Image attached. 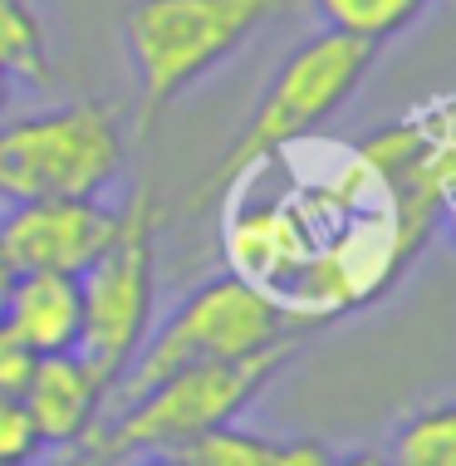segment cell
<instances>
[{"label": "cell", "instance_id": "6", "mask_svg": "<svg viewBox=\"0 0 456 466\" xmlns=\"http://www.w3.org/2000/svg\"><path fill=\"white\" fill-rule=\"evenodd\" d=\"M157 236H162V211L157 197L143 187L123 207L108 250L79 275L84 329L74 354L94 363L108 378V388L128 373L147 329L157 324Z\"/></svg>", "mask_w": 456, "mask_h": 466}, {"label": "cell", "instance_id": "4", "mask_svg": "<svg viewBox=\"0 0 456 466\" xmlns=\"http://www.w3.org/2000/svg\"><path fill=\"white\" fill-rule=\"evenodd\" d=\"M123 113L104 98H79L0 123V201L104 197L123 177Z\"/></svg>", "mask_w": 456, "mask_h": 466}, {"label": "cell", "instance_id": "7", "mask_svg": "<svg viewBox=\"0 0 456 466\" xmlns=\"http://www.w3.org/2000/svg\"><path fill=\"white\" fill-rule=\"evenodd\" d=\"M123 207H108L104 197H40L10 201L0 217L15 270H49V275H84L108 250L118 231Z\"/></svg>", "mask_w": 456, "mask_h": 466}, {"label": "cell", "instance_id": "12", "mask_svg": "<svg viewBox=\"0 0 456 466\" xmlns=\"http://www.w3.org/2000/svg\"><path fill=\"white\" fill-rule=\"evenodd\" d=\"M388 466H456V398L408 412L388 437Z\"/></svg>", "mask_w": 456, "mask_h": 466}, {"label": "cell", "instance_id": "9", "mask_svg": "<svg viewBox=\"0 0 456 466\" xmlns=\"http://www.w3.org/2000/svg\"><path fill=\"white\" fill-rule=\"evenodd\" d=\"M5 329L30 349L35 359L45 354H74L84 329V289L79 275H49V270H20L10 295L0 299Z\"/></svg>", "mask_w": 456, "mask_h": 466}, {"label": "cell", "instance_id": "8", "mask_svg": "<svg viewBox=\"0 0 456 466\" xmlns=\"http://www.w3.org/2000/svg\"><path fill=\"white\" fill-rule=\"evenodd\" d=\"M25 408H30L40 442L49 447H69L88 437L108 412V378L94 369L84 354H45L35 359L30 378L20 388Z\"/></svg>", "mask_w": 456, "mask_h": 466}, {"label": "cell", "instance_id": "22", "mask_svg": "<svg viewBox=\"0 0 456 466\" xmlns=\"http://www.w3.org/2000/svg\"><path fill=\"white\" fill-rule=\"evenodd\" d=\"M0 466H5V461H0Z\"/></svg>", "mask_w": 456, "mask_h": 466}, {"label": "cell", "instance_id": "1", "mask_svg": "<svg viewBox=\"0 0 456 466\" xmlns=\"http://www.w3.org/2000/svg\"><path fill=\"white\" fill-rule=\"evenodd\" d=\"M280 5L285 0H133L123 10V55L137 79V137L240 55Z\"/></svg>", "mask_w": 456, "mask_h": 466}, {"label": "cell", "instance_id": "13", "mask_svg": "<svg viewBox=\"0 0 456 466\" xmlns=\"http://www.w3.org/2000/svg\"><path fill=\"white\" fill-rule=\"evenodd\" d=\"M182 457L187 466H275V437L250 432L240 422H226L217 432L197 437Z\"/></svg>", "mask_w": 456, "mask_h": 466}, {"label": "cell", "instance_id": "5", "mask_svg": "<svg viewBox=\"0 0 456 466\" xmlns=\"http://www.w3.org/2000/svg\"><path fill=\"white\" fill-rule=\"evenodd\" d=\"M289 344V319L265 289L246 285L240 275H217L197 285L162 324H152L128 373L108 388V408H123L152 383L172 378L192 363H221V359H250L265 349Z\"/></svg>", "mask_w": 456, "mask_h": 466}, {"label": "cell", "instance_id": "18", "mask_svg": "<svg viewBox=\"0 0 456 466\" xmlns=\"http://www.w3.org/2000/svg\"><path fill=\"white\" fill-rule=\"evenodd\" d=\"M329 466H388L383 451H344V457H334Z\"/></svg>", "mask_w": 456, "mask_h": 466}, {"label": "cell", "instance_id": "21", "mask_svg": "<svg viewBox=\"0 0 456 466\" xmlns=\"http://www.w3.org/2000/svg\"><path fill=\"white\" fill-rule=\"evenodd\" d=\"M10 94H15V84H10L5 74H0V118H5V108H10Z\"/></svg>", "mask_w": 456, "mask_h": 466}, {"label": "cell", "instance_id": "11", "mask_svg": "<svg viewBox=\"0 0 456 466\" xmlns=\"http://www.w3.org/2000/svg\"><path fill=\"white\" fill-rule=\"evenodd\" d=\"M0 74L10 84L40 89L55 74L49 59V25L30 0H0Z\"/></svg>", "mask_w": 456, "mask_h": 466}, {"label": "cell", "instance_id": "2", "mask_svg": "<svg viewBox=\"0 0 456 466\" xmlns=\"http://www.w3.org/2000/svg\"><path fill=\"white\" fill-rule=\"evenodd\" d=\"M373 45L344 40L334 30H314L309 40H299L280 59V69L270 74L256 113L246 118V128L236 133V143L226 147V157L217 162V172L207 177L201 192H240L265 162L309 143L363 89V79L373 74Z\"/></svg>", "mask_w": 456, "mask_h": 466}, {"label": "cell", "instance_id": "14", "mask_svg": "<svg viewBox=\"0 0 456 466\" xmlns=\"http://www.w3.org/2000/svg\"><path fill=\"white\" fill-rule=\"evenodd\" d=\"M45 457L40 427H35L30 408L20 393H0V461L5 466H30Z\"/></svg>", "mask_w": 456, "mask_h": 466}, {"label": "cell", "instance_id": "20", "mask_svg": "<svg viewBox=\"0 0 456 466\" xmlns=\"http://www.w3.org/2000/svg\"><path fill=\"white\" fill-rule=\"evenodd\" d=\"M437 226H447V236H451V246H456V192L441 201V221Z\"/></svg>", "mask_w": 456, "mask_h": 466}, {"label": "cell", "instance_id": "17", "mask_svg": "<svg viewBox=\"0 0 456 466\" xmlns=\"http://www.w3.org/2000/svg\"><path fill=\"white\" fill-rule=\"evenodd\" d=\"M118 466H187L182 451H133V457H123Z\"/></svg>", "mask_w": 456, "mask_h": 466}, {"label": "cell", "instance_id": "3", "mask_svg": "<svg viewBox=\"0 0 456 466\" xmlns=\"http://www.w3.org/2000/svg\"><path fill=\"white\" fill-rule=\"evenodd\" d=\"M295 344L265 349L250 359H221V363H192L172 378L152 383L123 408H108L104 422L84 437L104 466H118L133 451H187L197 437L217 432L226 422H240V412L256 402L270 378L285 369Z\"/></svg>", "mask_w": 456, "mask_h": 466}, {"label": "cell", "instance_id": "15", "mask_svg": "<svg viewBox=\"0 0 456 466\" xmlns=\"http://www.w3.org/2000/svg\"><path fill=\"white\" fill-rule=\"evenodd\" d=\"M30 369H35V354L5 329V319H0V393H20Z\"/></svg>", "mask_w": 456, "mask_h": 466}, {"label": "cell", "instance_id": "16", "mask_svg": "<svg viewBox=\"0 0 456 466\" xmlns=\"http://www.w3.org/2000/svg\"><path fill=\"white\" fill-rule=\"evenodd\" d=\"M334 451H329L319 437H285L275 442V466H329Z\"/></svg>", "mask_w": 456, "mask_h": 466}, {"label": "cell", "instance_id": "19", "mask_svg": "<svg viewBox=\"0 0 456 466\" xmlns=\"http://www.w3.org/2000/svg\"><path fill=\"white\" fill-rule=\"evenodd\" d=\"M15 260H10V250H5V241H0V299L10 295V285H15Z\"/></svg>", "mask_w": 456, "mask_h": 466}, {"label": "cell", "instance_id": "10", "mask_svg": "<svg viewBox=\"0 0 456 466\" xmlns=\"http://www.w3.org/2000/svg\"><path fill=\"white\" fill-rule=\"evenodd\" d=\"M427 5L432 0H314V15H319V30L383 49L388 40L408 35L427 15Z\"/></svg>", "mask_w": 456, "mask_h": 466}]
</instances>
